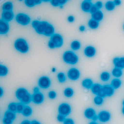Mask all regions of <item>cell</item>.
<instances>
[{
    "label": "cell",
    "instance_id": "6da1fadb",
    "mask_svg": "<svg viewBox=\"0 0 124 124\" xmlns=\"http://www.w3.org/2000/svg\"><path fill=\"white\" fill-rule=\"evenodd\" d=\"M15 49L21 53H26L29 50V45L27 41L23 39H18L15 41Z\"/></svg>",
    "mask_w": 124,
    "mask_h": 124
},
{
    "label": "cell",
    "instance_id": "7a4b0ae2",
    "mask_svg": "<svg viewBox=\"0 0 124 124\" xmlns=\"http://www.w3.org/2000/svg\"><path fill=\"white\" fill-rule=\"evenodd\" d=\"M17 23L22 25H27L31 22V18L28 15L24 13H19L15 16Z\"/></svg>",
    "mask_w": 124,
    "mask_h": 124
},
{
    "label": "cell",
    "instance_id": "3957f363",
    "mask_svg": "<svg viewBox=\"0 0 124 124\" xmlns=\"http://www.w3.org/2000/svg\"><path fill=\"white\" fill-rule=\"evenodd\" d=\"M58 112L65 117L68 116L71 112V107L68 103H62L58 107Z\"/></svg>",
    "mask_w": 124,
    "mask_h": 124
},
{
    "label": "cell",
    "instance_id": "277c9868",
    "mask_svg": "<svg viewBox=\"0 0 124 124\" xmlns=\"http://www.w3.org/2000/svg\"><path fill=\"white\" fill-rule=\"evenodd\" d=\"M39 86L42 89L49 88L51 85V81L47 76H42L39 78L38 81Z\"/></svg>",
    "mask_w": 124,
    "mask_h": 124
},
{
    "label": "cell",
    "instance_id": "5b68a950",
    "mask_svg": "<svg viewBox=\"0 0 124 124\" xmlns=\"http://www.w3.org/2000/svg\"><path fill=\"white\" fill-rule=\"evenodd\" d=\"M67 76L70 80L76 81L80 78V72L78 69L72 68L70 70H69L68 73H67Z\"/></svg>",
    "mask_w": 124,
    "mask_h": 124
},
{
    "label": "cell",
    "instance_id": "8992f818",
    "mask_svg": "<svg viewBox=\"0 0 124 124\" xmlns=\"http://www.w3.org/2000/svg\"><path fill=\"white\" fill-rule=\"evenodd\" d=\"M50 40L55 44L56 48L61 47L63 44V39L61 34L55 33L50 37Z\"/></svg>",
    "mask_w": 124,
    "mask_h": 124
},
{
    "label": "cell",
    "instance_id": "52a82bcc",
    "mask_svg": "<svg viewBox=\"0 0 124 124\" xmlns=\"http://www.w3.org/2000/svg\"><path fill=\"white\" fill-rule=\"evenodd\" d=\"M98 116V120H99L101 123H107V122L109 121L111 117V113L107 111H102L100 112Z\"/></svg>",
    "mask_w": 124,
    "mask_h": 124
},
{
    "label": "cell",
    "instance_id": "ba28073f",
    "mask_svg": "<svg viewBox=\"0 0 124 124\" xmlns=\"http://www.w3.org/2000/svg\"><path fill=\"white\" fill-rule=\"evenodd\" d=\"M32 101L36 104H40L44 101V95L42 93H33L32 95Z\"/></svg>",
    "mask_w": 124,
    "mask_h": 124
},
{
    "label": "cell",
    "instance_id": "9c48e42d",
    "mask_svg": "<svg viewBox=\"0 0 124 124\" xmlns=\"http://www.w3.org/2000/svg\"><path fill=\"white\" fill-rule=\"evenodd\" d=\"M75 55V53L72 51H67L63 54V59L65 63L70 64L72 59Z\"/></svg>",
    "mask_w": 124,
    "mask_h": 124
},
{
    "label": "cell",
    "instance_id": "30bf717a",
    "mask_svg": "<svg viewBox=\"0 0 124 124\" xmlns=\"http://www.w3.org/2000/svg\"><path fill=\"white\" fill-rule=\"evenodd\" d=\"M10 27L8 22L4 21L2 19L0 20V34H6L9 31Z\"/></svg>",
    "mask_w": 124,
    "mask_h": 124
},
{
    "label": "cell",
    "instance_id": "8fae6325",
    "mask_svg": "<svg viewBox=\"0 0 124 124\" xmlns=\"http://www.w3.org/2000/svg\"><path fill=\"white\" fill-rule=\"evenodd\" d=\"M14 17V14L13 11H2L1 14V19L6 22H9L13 19Z\"/></svg>",
    "mask_w": 124,
    "mask_h": 124
},
{
    "label": "cell",
    "instance_id": "7c38bea8",
    "mask_svg": "<svg viewBox=\"0 0 124 124\" xmlns=\"http://www.w3.org/2000/svg\"><path fill=\"white\" fill-rule=\"evenodd\" d=\"M84 54L88 58L94 57L96 54V49L92 46H87L84 50Z\"/></svg>",
    "mask_w": 124,
    "mask_h": 124
},
{
    "label": "cell",
    "instance_id": "4fadbf2b",
    "mask_svg": "<svg viewBox=\"0 0 124 124\" xmlns=\"http://www.w3.org/2000/svg\"><path fill=\"white\" fill-rule=\"evenodd\" d=\"M49 24V23L45 21L41 22L39 26L37 27V28L35 29L36 33L39 34H44L45 31L46 27Z\"/></svg>",
    "mask_w": 124,
    "mask_h": 124
},
{
    "label": "cell",
    "instance_id": "5bb4252c",
    "mask_svg": "<svg viewBox=\"0 0 124 124\" xmlns=\"http://www.w3.org/2000/svg\"><path fill=\"white\" fill-rule=\"evenodd\" d=\"M113 65L116 68H118L121 69H124V57L115 58L113 60Z\"/></svg>",
    "mask_w": 124,
    "mask_h": 124
},
{
    "label": "cell",
    "instance_id": "9a60e30c",
    "mask_svg": "<svg viewBox=\"0 0 124 124\" xmlns=\"http://www.w3.org/2000/svg\"><path fill=\"white\" fill-rule=\"evenodd\" d=\"M28 93H29L28 92L27 89L21 87V88H19L17 89L16 92H15V95H16L17 99L20 101L24 96H25Z\"/></svg>",
    "mask_w": 124,
    "mask_h": 124
},
{
    "label": "cell",
    "instance_id": "2e32d148",
    "mask_svg": "<svg viewBox=\"0 0 124 124\" xmlns=\"http://www.w3.org/2000/svg\"><path fill=\"white\" fill-rule=\"evenodd\" d=\"M93 3L91 1L89 0H85L82 1L81 3V9L85 13H88L90 11V10L92 8Z\"/></svg>",
    "mask_w": 124,
    "mask_h": 124
},
{
    "label": "cell",
    "instance_id": "e0dca14e",
    "mask_svg": "<svg viewBox=\"0 0 124 124\" xmlns=\"http://www.w3.org/2000/svg\"><path fill=\"white\" fill-rule=\"evenodd\" d=\"M102 88L103 90L104 91L105 93H106V96L109 97V96H112L114 94L115 89L111 85H105L104 86H102Z\"/></svg>",
    "mask_w": 124,
    "mask_h": 124
},
{
    "label": "cell",
    "instance_id": "ac0fdd59",
    "mask_svg": "<svg viewBox=\"0 0 124 124\" xmlns=\"http://www.w3.org/2000/svg\"><path fill=\"white\" fill-rule=\"evenodd\" d=\"M55 29L54 27H53V25L51 24H49L46 27L45 31L44 33V35L45 36H48V37H51L53 35L55 34Z\"/></svg>",
    "mask_w": 124,
    "mask_h": 124
},
{
    "label": "cell",
    "instance_id": "d6986e66",
    "mask_svg": "<svg viewBox=\"0 0 124 124\" xmlns=\"http://www.w3.org/2000/svg\"><path fill=\"white\" fill-rule=\"evenodd\" d=\"M96 115L95 110L92 108H87L84 112V115L85 117L87 119H92L93 117Z\"/></svg>",
    "mask_w": 124,
    "mask_h": 124
},
{
    "label": "cell",
    "instance_id": "ffe728a7",
    "mask_svg": "<svg viewBox=\"0 0 124 124\" xmlns=\"http://www.w3.org/2000/svg\"><path fill=\"white\" fill-rule=\"evenodd\" d=\"M92 19L98 22H101L103 19V13L101 10H98L96 13L92 14Z\"/></svg>",
    "mask_w": 124,
    "mask_h": 124
},
{
    "label": "cell",
    "instance_id": "44dd1931",
    "mask_svg": "<svg viewBox=\"0 0 124 124\" xmlns=\"http://www.w3.org/2000/svg\"><path fill=\"white\" fill-rule=\"evenodd\" d=\"M93 84V81L90 78H85L82 81V86L86 89H91Z\"/></svg>",
    "mask_w": 124,
    "mask_h": 124
},
{
    "label": "cell",
    "instance_id": "7402d4cb",
    "mask_svg": "<svg viewBox=\"0 0 124 124\" xmlns=\"http://www.w3.org/2000/svg\"><path fill=\"white\" fill-rule=\"evenodd\" d=\"M122 82L119 78H115L112 80L111 86L113 87L114 89H117L121 86Z\"/></svg>",
    "mask_w": 124,
    "mask_h": 124
},
{
    "label": "cell",
    "instance_id": "603a6c76",
    "mask_svg": "<svg viewBox=\"0 0 124 124\" xmlns=\"http://www.w3.org/2000/svg\"><path fill=\"white\" fill-rule=\"evenodd\" d=\"M112 75H113V76H114L115 78H119L120 77H121L123 75V70L121 69L116 68L115 67L113 69V70H112Z\"/></svg>",
    "mask_w": 124,
    "mask_h": 124
},
{
    "label": "cell",
    "instance_id": "cb8c5ba5",
    "mask_svg": "<svg viewBox=\"0 0 124 124\" xmlns=\"http://www.w3.org/2000/svg\"><path fill=\"white\" fill-rule=\"evenodd\" d=\"M99 22L96 21V20L93 19H91L88 22V26L89 27V28L92 29V30L97 29L99 27Z\"/></svg>",
    "mask_w": 124,
    "mask_h": 124
},
{
    "label": "cell",
    "instance_id": "d4e9b609",
    "mask_svg": "<svg viewBox=\"0 0 124 124\" xmlns=\"http://www.w3.org/2000/svg\"><path fill=\"white\" fill-rule=\"evenodd\" d=\"M31 101H32V95L28 93V94H27L26 95L22 98V99L20 101V102H21L24 104V105H27L30 103Z\"/></svg>",
    "mask_w": 124,
    "mask_h": 124
},
{
    "label": "cell",
    "instance_id": "484cf974",
    "mask_svg": "<svg viewBox=\"0 0 124 124\" xmlns=\"http://www.w3.org/2000/svg\"><path fill=\"white\" fill-rule=\"evenodd\" d=\"M101 87H102V86L100 85L99 84H94L91 88V90L93 94L97 95L98 93L101 90Z\"/></svg>",
    "mask_w": 124,
    "mask_h": 124
},
{
    "label": "cell",
    "instance_id": "4316f807",
    "mask_svg": "<svg viewBox=\"0 0 124 124\" xmlns=\"http://www.w3.org/2000/svg\"><path fill=\"white\" fill-rule=\"evenodd\" d=\"M13 8V5L11 2H6L2 5L3 11H12Z\"/></svg>",
    "mask_w": 124,
    "mask_h": 124
},
{
    "label": "cell",
    "instance_id": "83f0119b",
    "mask_svg": "<svg viewBox=\"0 0 124 124\" xmlns=\"http://www.w3.org/2000/svg\"><path fill=\"white\" fill-rule=\"evenodd\" d=\"M4 117L6 118H9V119L11 120L12 121H14L16 118V114H15V112H13L10 111L8 110L5 112L4 114Z\"/></svg>",
    "mask_w": 124,
    "mask_h": 124
},
{
    "label": "cell",
    "instance_id": "f1b7e54d",
    "mask_svg": "<svg viewBox=\"0 0 124 124\" xmlns=\"http://www.w3.org/2000/svg\"><path fill=\"white\" fill-rule=\"evenodd\" d=\"M22 114L25 117H29L32 114V109L30 106H25Z\"/></svg>",
    "mask_w": 124,
    "mask_h": 124
},
{
    "label": "cell",
    "instance_id": "f546056e",
    "mask_svg": "<svg viewBox=\"0 0 124 124\" xmlns=\"http://www.w3.org/2000/svg\"><path fill=\"white\" fill-rule=\"evenodd\" d=\"M101 80L103 82L108 81L110 79V73L108 72H103L101 74Z\"/></svg>",
    "mask_w": 124,
    "mask_h": 124
},
{
    "label": "cell",
    "instance_id": "4dcf8cb0",
    "mask_svg": "<svg viewBox=\"0 0 124 124\" xmlns=\"http://www.w3.org/2000/svg\"><path fill=\"white\" fill-rule=\"evenodd\" d=\"M105 8L108 11H113L115 8V5L113 1H108L105 4Z\"/></svg>",
    "mask_w": 124,
    "mask_h": 124
},
{
    "label": "cell",
    "instance_id": "1f68e13d",
    "mask_svg": "<svg viewBox=\"0 0 124 124\" xmlns=\"http://www.w3.org/2000/svg\"><path fill=\"white\" fill-rule=\"evenodd\" d=\"M74 94V91L70 87H67L64 90V95L67 98H71Z\"/></svg>",
    "mask_w": 124,
    "mask_h": 124
},
{
    "label": "cell",
    "instance_id": "d6a6232c",
    "mask_svg": "<svg viewBox=\"0 0 124 124\" xmlns=\"http://www.w3.org/2000/svg\"><path fill=\"white\" fill-rule=\"evenodd\" d=\"M70 47L73 50L76 51L80 49L81 44L78 41H73L70 44Z\"/></svg>",
    "mask_w": 124,
    "mask_h": 124
},
{
    "label": "cell",
    "instance_id": "836d02e7",
    "mask_svg": "<svg viewBox=\"0 0 124 124\" xmlns=\"http://www.w3.org/2000/svg\"><path fill=\"white\" fill-rule=\"evenodd\" d=\"M8 74V68L4 65L0 64V76L3 77Z\"/></svg>",
    "mask_w": 124,
    "mask_h": 124
},
{
    "label": "cell",
    "instance_id": "e575fe53",
    "mask_svg": "<svg viewBox=\"0 0 124 124\" xmlns=\"http://www.w3.org/2000/svg\"><path fill=\"white\" fill-rule=\"evenodd\" d=\"M57 78L60 83H64L66 81V77L63 72H59L58 73Z\"/></svg>",
    "mask_w": 124,
    "mask_h": 124
},
{
    "label": "cell",
    "instance_id": "d590c367",
    "mask_svg": "<svg viewBox=\"0 0 124 124\" xmlns=\"http://www.w3.org/2000/svg\"><path fill=\"white\" fill-rule=\"evenodd\" d=\"M17 108V103L15 102L10 103L8 106V110L10 111L13 112H16Z\"/></svg>",
    "mask_w": 124,
    "mask_h": 124
},
{
    "label": "cell",
    "instance_id": "8d00e7d4",
    "mask_svg": "<svg viewBox=\"0 0 124 124\" xmlns=\"http://www.w3.org/2000/svg\"><path fill=\"white\" fill-rule=\"evenodd\" d=\"M94 103L96 106H101L103 103V98L96 95L94 99Z\"/></svg>",
    "mask_w": 124,
    "mask_h": 124
},
{
    "label": "cell",
    "instance_id": "74e56055",
    "mask_svg": "<svg viewBox=\"0 0 124 124\" xmlns=\"http://www.w3.org/2000/svg\"><path fill=\"white\" fill-rule=\"evenodd\" d=\"M25 105H24L21 102L17 103V108L16 112L18 113H22L24 109Z\"/></svg>",
    "mask_w": 124,
    "mask_h": 124
},
{
    "label": "cell",
    "instance_id": "f35d334b",
    "mask_svg": "<svg viewBox=\"0 0 124 124\" xmlns=\"http://www.w3.org/2000/svg\"><path fill=\"white\" fill-rule=\"evenodd\" d=\"M24 3L27 7H29V8H32L35 5L34 0H25Z\"/></svg>",
    "mask_w": 124,
    "mask_h": 124
},
{
    "label": "cell",
    "instance_id": "ab89813d",
    "mask_svg": "<svg viewBox=\"0 0 124 124\" xmlns=\"http://www.w3.org/2000/svg\"><path fill=\"white\" fill-rule=\"evenodd\" d=\"M66 117L64 116L63 115L61 114H58V115L56 117V118H57V120L60 123H63L64 121H65V119H66Z\"/></svg>",
    "mask_w": 124,
    "mask_h": 124
},
{
    "label": "cell",
    "instance_id": "60d3db41",
    "mask_svg": "<svg viewBox=\"0 0 124 124\" xmlns=\"http://www.w3.org/2000/svg\"><path fill=\"white\" fill-rule=\"evenodd\" d=\"M49 98L51 99H54L56 97V93L54 91H50L48 94Z\"/></svg>",
    "mask_w": 124,
    "mask_h": 124
},
{
    "label": "cell",
    "instance_id": "b9f144b4",
    "mask_svg": "<svg viewBox=\"0 0 124 124\" xmlns=\"http://www.w3.org/2000/svg\"><path fill=\"white\" fill-rule=\"evenodd\" d=\"M40 22H41L40 21H39V20H33L32 23V26L34 30L37 28V27L39 26V23H40Z\"/></svg>",
    "mask_w": 124,
    "mask_h": 124
},
{
    "label": "cell",
    "instance_id": "7bdbcfd3",
    "mask_svg": "<svg viewBox=\"0 0 124 124\" xmlns=\"http://www.w3.org/2000/svg\"><path fill=\"white\" fill-rule=\"evenodd\" d=\"M13 121H12L11 120L5 117H4L2 119V123L3 124H13Z\"/></svg>",
    "mask_w": 124,
    "mask_h": 124
},
{
    "label": "cell",
    "instance_id": "ee69618b",
    "mask_svg": "<svg viewBox=\"0 0 124 124\" xmlns=\"http://www.w3.org/2000/svg\"><path fill=\"white\" fill-rule=\"evenodd\" d=\"M96 95L99 96H100V97L103 98H105V97H106V93H105L104 91L103 90V89L102 87H101V90L99 91V93H98V94Z\"/></svg>",
    "mask_w": 124,
    "mask_h": 124
},
{
    "label": "cell",
    "instance_id": "f6af8a7d",
    "mask_svg": "<svg viewBox=\"0 0 124 124\" xmlns=\"http://www.w3.org/2000/svg\"><path fill=\"white\" fill-rule=\"evenodd\" d=\"M98 8H96L95 5V4H93L92 8H91L90 10V11H89V13H90L92 14H94L95 13H96V11H98Z\"/></svg>",
    "mask_w": 124,
    "mask_h": 124
},
{
    "label": "cell",
    "instance_id": "bcb514c9",
    "mask_svg": "<svg viewBox=\"0 0 124 124\" xmlns=\"http://www.w3.org/2000/svg\"><path fill=\"white\" fill-rule=\"evenodd\" d=\"M50 2L51 4L54 7L60 6L59 0H51V1H50Z\"/></svg>",
    "mask_w": 124,
    "mask_h": 124
},
{
    "label": "cell",
    "instance_id": "7dc6e473",
    "mask_svg": "<svg viewBox=\"0 0 124 124\" xmlns=\"http://www.w3.org/2000/svg\"><path fill=\"white\" fill-rule=\"evenodd\" d=\"M63 124H75V122L71 118H66L63 122Z\"/></svg>",
    "mask_w": 124,
    "mask_h": 124
},
{
    "label": "cell",
    "instance_id": "c3c4849f",
    "mask_svg": "<svg viewBox=\"0 0 124 124\" xmlns=\"http://www.w3.org/2000/svg\"><path fill=\"white\" fill-rule=\"evenodd\" d=\"M48 46H49V48H50V49H55V48H56V45L55 44H54V42H53V41H51V40H50L49 41V42H48Z\"/></svg>",
    "mask_w": 124,
    "mask_h": 124
},
{
    "label": "cell",
    "instance_id": "681fc988",
    "mask_svg": "<svg viewBox=\"0 0 124 124\" xmlns=\"http://www.w3.org/2000/svg\"><path fill=\"white\" fill-rule=\"evenodd\" d=\"M95 5L96 8H98V10L101 9V8H103V3L101 1H97L95 3Z\"/></svg>",
    "mask_w": 124,
    "mask_h": 124
},
{
    "label": "cell",
    "instance_id": "f907efd6",
    "mask_svg": "<svg viewBox=\"0 0 124 124\" xmlns=\"http://www.w3.org/2000/svg\"><path fill=\"white\" fill-rule=\"evenodd\" d=\"M67 20H68V22H70V23H72V22H73L74 20H75V18H74V16H72V15H70V16H69L68 17Z\"/></svg>",
    "mask_w": 124,
    "mask_h": 124
},
{
    "label": "cell",
    "instance_id": "816d5d0a",
    "mask_svg": "<svg viewBox=\"0 0 124 124\" xmlns=\"http://www.w3.org/2000/svg\"><path fill=\"white\" fill-rule=\"evenodd\" d=\"M67 2V0H59V2L60 5V7L62 6L63 5H64Z\"/></svg>",
    "mask_w": 124,
    "mask_h": 124
},
{
    "label": "cell",
    "instance_id": "f5cc1de1",
    "mask_svg": "<svg viewBox=\"0 0 124 124\" xmlns=\"http://www.w3.org/2000/svg\"><path fill=\"white\" fill-rule=\"evenodd\" d=\"M113 2H114L115 6H118V5H120L121 4V1H120V0H115L114 1H113Z\"/></svg>",
    "mask_w": 124,
    "mask_h": 124
},
{
    "label": "cell",
    "instance_id": "db71d44e",
    "mask_svg": "<svg viewBox=\"0 0 124 124\" xmlns=\"http://www.w3.org/2000/svg\"><path fill=\"white\" fill-rule=\"evenodd\" d=\"M20 124H31V121L29 120H24Z\"/></svg>",
    "mask_w": 124,
    "mask_h": 124
},
{
    "label": "cell",
    "instance_id": "11a10c76",
    "mask_svg": "<svg viewBox=\"0 0 124 124\" xmlns=\"http://www.w3.org/2000/svg\"><path fill=\"white\" fill-rule=\"evenodd\" d=\"M33 92L34 93H37L39 92V87H35L33 89Z\"/></svg>",
    "mask_w": 124,
    "mask_h": 124
},
{
    "label": "cell",
    "instance_id": "9f6ffc18",
    "mask_svg": "<svg viewBox=\"0 0 124 124\" xmlns=\"http://www.w3.org/2000/svg\"><path fill=\"white\" fill-rule=\"evenodd\" d=\"M79 30L81 32H84V31H85V27L84 26V25H81L80 28H79Z\"/></svg>",
    "mask_w": 124,
    "mask_h": 124
},
{
    "label": "cell",
    "instance_id": "6f0895ef",
    "mask_svg": "<svg viewBox=\"0 0 124 124\" xmlns=\"http://www.w3.org/2000/svg\"><path fill=\"white\" fill-rule=\"evenodd\" d=\"M92 120H93V121H95L96 122V121H97V120H98V115H95V116L93 117Z\"/></svg>",
    "mask_w": 124,
    "mask_h": 124
},
{
    "label": "cell",
    "instance_id": "680465c9",
    "mask_svg": "<svg viewBox=\"0 0 124 124\" xmlns=\"http://www.w3.org/2000/svg\"><path fill=\"white\" fill-rule=\"evenodd\" d=\"M34 2L35 5H39L42 3V1H41V0H34Z\"/></svg>",
    "mask_w": 124,
    "mask_h": 124
},
{
    "label": "cell",
    "instance_id": "91938a15",
    "mask_svg": "<svg viewBox=\"0 0 124 124\" xmlns=\"http://www.w3.org/2000/svg\"><path fill=\"white\" fill-rule=\"evenodd\" d=\"M31 124H41L37 120H33L31 121Z\"/></svg>",
    "mask_w": 124,
    "mask_h": 124
},
{
    "label": "cell",
    "instance_id": "94428289",
    "mask_svg": "<svg viewBox=\"0 0 124 124\" xmlns=\"http://www.w3.org/2000/svg\"><path fill=\"white\" fill-rule=\"evenodd\" d=\"M0 90H1V94H0V96L1 97V96L3 95V90L2 87H0Z\"/></svg>",
    "mask_w": 124,
    "mask_h": 124
},
{
    "label": "cell",
    "instance_id": "6125c7cd",
    "mask_svg": "<svg viewBox=\"0 0 124 124\" xmlns=\"http://www.w3.org/2000/svg\"><path fill=\"white\" fill-rule=\"evenodd\" d=\"M89 124H98L97 123H96L95 121H92L91 123H89Z\"/></svg>",
    "mask_w": 124,
    "mask_h": 124
},
{
    "label": "cell",
    "instance_id": "be15d7a7",
    "mask_svg": "<svg viewBox=\"0 0 124 124\" xmlns=\"http://www.w3.org/2000/svg\"><path fill=\"white\" fill-rule=\"evenodd\" d=\"M122 113H123V114L124 115V106H123V108H122Z\"/></svg>",
    "mask_w": 124,
    "mask_h": 124
},
{
    "label": "cell",
    "instance_id": "e7e4bbea",
    "mask_svg": "<svg viewBox=\"0 0 124 124\" xmlns=\"http://www.w3.org/2000/svg\"><path fill=\"white\" fill-rule=\"evenodd\" d=\"M55 70H56V69H55V68H53L52 69V72H55Z\"/></svg>",
    "mask_w": 124,
    "mask_h": 124
},
{
    "label": "cell",
    "instance_id": "03108f58",
    "mask_svg": "<svg viewBox=\"0 0 124 124\" xmlns=\"http://www.w3.org/2000/svg\"><path fill=\"white\" fill-rule=\"evenodd\" d=\"M123 106H124V100L123 101Z\"/></svg>",
    "mask_w": 124,
    "mask_h": 124
},
{
    "label": "cell",
    "instance_id": "003e7915",
    "mask_svg": "<svg viewBox=\"0 0 124 124\" xmlns=\"http://www.w3.org/2000/svg\"></svg>",
    "mask_w": 124,
    "mask_h": 124
}]
</instances>
